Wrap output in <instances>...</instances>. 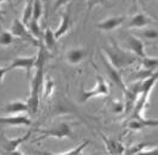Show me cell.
Segmentation results:
<instances>
[{"mask_svg": "<svg viewBox=\"0 0 158 155\" xmlns=\"http://www.w3.org/2000/svg\"><path fill=\"white\" fill-rule=\"evenodd\" d=\"M40 49L37 53V61L35 66V74L31 80V87H30V95L26 100L29 105V115L35 116L40 108V98L42 86L44 85V66L47 61V48L43 44V42L40 41Z\"/></svg>", "mask_w": 158, "mask_h": 155, "instance_id": "6da1fadb", "label": "cell"}, {"mask_svg": "<svg viewBox=\"0 0 158 155\" xmlns=\"http://www.w3.org/2000/svg\"><path fill=\"white\" fill-rule=\"evenodd\" d=\"M103 51H105V57L118 70L126 68L128 66H132L139 60L131 51L123 50V49L118 48V46H115V44H112L110 48H105Z\"/></svg>", "mask_w": 158, "mask_h": 155, "instance_id": "7a4b0ae2", "label": "cell"}, {"mask_svg": "<svg viewBox=\"0 0 158 155\" xmlns=\"http://www.w3.org/2000/svg\"><path fill=\"white\" fill-rule=\"evenodd\" d=\"M38 132L40 134V137L35 139V142L40 141V140L48 139V137H56V139H65V137H71L70 125L67 122H60L56 125H52L48 129H40Z\"/></svg>", "mask_w": 158, "mask_h": 155, "instance_id": "3957f363", "label": "cell"}, {"mask_svg": "<svg viewBox=\"0 0 158 155\" xmlns=\"http://www.w3.org/2000/svg\"><path fill=\"white\" fill-rule=\"evenodd\" d=\"M110 93V86L106 82V80L102 77L98 75L96 78V84L92 90L88 91H83L81 93V98L80 101L81 103H87L88 100H90L92 98H96V97H105Z\"/></svg>", "mask_w": 158, "mask_h": 155, "instance_id": "277c9868", "label": "cell"}, {"mask_svg": "<svg viewBox=\"0 0 158 155\" xmlns=\"http://www.w3.org/2000/svg\"><path fill=\"white\" fill-rule=\"evenodd\" d=\"M11 33L17 37V38H20L23 41H26L27 43L33 44V46H38L40 44V41L36 39L27 29V26L20 20V19H15L13 23L11 25Z\"/></svg>", "mask_w": 158, "mask_h": 155, "instance_id": "5b68a950", "label": "cell"}, {"mask_svg": "<svg viewBox=\"0 0 158 155\" xmlns=\"http://www.w3.org/2000/svg\"><path fill=\"white\" fill-rule=\"evenodd\" d=\"M31 135H32L31 131H27L22 137L12 139V140L7 139L5 135H1L0 136V143H1L2 148L7 152L8 154H20L19 150H18V148H19V146H22L24 142L29 141L30 137H31Z\"/></svg>", "mask_w": 158, "mask_h": 155, "instance_id": "8992f818", "label": "cell"}, {"mask_svg": "<svg viewBox=\"0 0 158 155\" xmlns=\"http://www.w3.org/2000/svg\"><path fill=\"white\" fill-rule=\"evenodd\" d=\"M37 61V55L32 56H26V57H16L13 61L11 62L10 68L12 69H23L26 72L27 77L31 75V70L35 68Z\"/></svg>", "mask_w": 158, "mask_h": 155, "instance_id": "52a82bcc", "label": "cell"}, {"mask_svg": "<svg viewBox=\"0 0 158 155\" xmlns=\"http://www.w3.org/2000/svg\"><path fill=\"white\" fill-rule=\"evenodd\" d=\"M126 126L130 130H142L144 128L153 126L157 128L158 121L157 119H148L145 117H130V119L126 122Z\"/></svg>", "mask_w": 158, "mask_h": 155, "instance_id": "ba28073f", "label": "cell"}, {"mask_svg": "<svg viewBox=\"0 0 158 155\" xmlns=\"http://www.w3.org/2000/svg\"><path fill=\"white\" fill-rule=\"evenodd\" d=\"M125 43H126L128 50L135 54L138 59H142V57H145L148 56L146 51H145V46H144V43L139 38H137L133 35H128L125 38Z\"/></svg>", "mask_w": 158, "mask_h": 155, "instance_id": "9c48e42d", "label": "cell"}, {"mask_svg": "<svg viewBox=\"0 0 158 155\" xmlns=\"http://www.w3.org/2000/svg\"><path fill=\"white\" fill-rule=\"evenodd\" d=\"M87 56V50L82 46H75V48H70L67 50V53L64 55L65 61L70 66H76L83 61Z\"/></svg>", "mask_w": 158, "mask_h": 155, "instance_id": "30bf717a", "label": "cell"}, {"mask_svg": "<svg viewBox=\"0 0 158 155\" xmlns=\"http://www.w3.org/2000/svg\"><path fill=\"white\" fill-rule=\"evenodd\" d=\"M125 20H126L125 16H113V17H108L107 19L98 23L96 28L102 31H113L118 29L119 26H121L125 23Z\"/></svg>", "mask_w": 158, "mask_h": 155, "instance_id": "8fae6325", "label": "cell"}, {"mask_svg": "<svg viewBox=\"0 0 158 155\" xmlns=\"http://www.w3.org/2000/svg\"><path fill=\"white\" fill-rule=\"evenodd\" d=\"M102 61H103V64H105V68H106V72H107V74H108V77L111 79L112 81L115 84V85L118 86L119 88L124 92L125 90H126V85H125V82H124V80H123V78L120 75V70H118L115 67H113L110 61L103 56L102 57Z\"/></svg>", "mask_w": 158, "mask_h": 155, "instance_id": "7c38bea8", "label": "cell"}, {"mask_svg": "<svg viewBox=\"0 0 158 155\" xmlns=\"http://www.w3.org/2000/svg\"><path fill=\"white\" fill-rule=\"evenodd\" d=\"M31 119L26 116H5L0 117V126H29Z\"/></svg>", "mask_w": 158, "mask_h": 155, "instance_id": "4fadbf2b", "label": "cell"}, {"mask_svg": "<svg viewBox=\"0 0 158 155\" xmlns=\"http://www.w3.org/2000/svg\"><path fill=\"white\" fill-rule=\"evenodd\" d=\"M152 23H155V20H153L151 17H149V16L145 15V13L139 12V13H135V15L130 19L127 26H128L130 29H143V28H145V26H149V25Z\"/></svg>", "mask_w": 158, "mask_h": 155, "instance_id": "5bb4252c", "label": "cell"}, {"mask_svg": "<svg viewBox=\"0 0 158 155\" xmlns=\"http://www.w3.org/2000/svg\"><path fill=\"white\" fill-rule=\"evenodd\" d=\"M100 137L103 141L105 143V147H106V150L108 154L112 155H121L124 154V150H125V147L121 144V142H118L117 140H113L111 137H107L102 134H100Z\"/></svg>", "mask_w": 158, "mask_h": 155, "instance_id": "9a60e30c", "label": "cell"}, {"mask_svg": "<svg viewBox=\"0 0 158 155\" xmlns=\"http://www.w3.org/2000/svg\"><path fill=\"white\" fill-rule=\"evenodd\" d=\"M71 25H73V19H71L70 13L69 12H65V13L62 15V19H61V23L58 25V28L56 29V31H54L56 39L58 41L61 37H63L64 35L70 30Z\"/></svg>", "mask_w": 158, "mask_h": 155, "instance_id": "2e32d148", "label": "cell"}, {"mask_svg": "<svg viewBox=\"0 0 158 155\" xmlns=\"http://www.w3.org/2000/svg\"><path fill=\"white\" fill-rule=\"evenodd\" d=\"M2 111L5 113H20V112H29V105L26 101L23 100H12L7 103Z\"/></svg>", "mask_w": 158, "mask_h": 155, "instance_id": "e0dca14e", "label": "cell"}, {"mask_svg": "<svg viewBox=\"0 0 158 155\" xmlns=\"http://www.w3.org/2000/svg\"><path fill=\"white\" fill-rule=\"evenodd\" d=\"M40 41L45 46L47 50H55L57 39L55 37V32L52 31L51 28H47L45 30L43 31V37H42Z\"/></svg>", "mask_w": 158, "mask_h": 155, "instance_id": "ac0fdd59", "label": "cell"}, {"mask_svg": "<svg viewBox=\"0 0 158 155\" xmlns=\"http://www.w3.org/2000/svg\"><path fill=\"white\" fill-rule=\"evenodd\" d=\"M139 61L142 62L143 69H145L146 72L151 73V70H156L158 66V59L157 57H151V56H145L139 59Z\"/></svg>", "mask_w": 158, "mask_h": 155, "instance_id": "d6986e66", "label": "cell"}, {"mask_svg": "<svg viewBox=\"0 0 158 155\" xmlns=\"http://www.w3.org/2000/svg\"><path fill=\"white\" fill-rule=\"evenodd\" d=\"M26 26H27V29H29V31H30V33H31L35 38L38 39V41L42 39V37H43V31H42V29H40V22L31 19Z\"/></svg>", "mask_w": 158, "mask_h": 155, "instance_id": "ffe728a7", "label": "cell"}, {"mask_svg": "<svg viewBox=\"0 0 158 155\" xmlns=\"http://www.w3.org/2000/svg\"><path fill=\"white\" fill-rule=\"evenodd\" d=\"M32 8H33V0H27L26 4H25V6H24L23 15H22V19H20L25 25H27L29 22L31 20Z\"/></svg>", "mask_w": 158, "mask_h": 155, "instance_id": "44dd1931", "label": "cell"}, {"mask_svg": "<svg viewBox=\"0 0 158 155\" xmlns=\"http://www.w3.org/2000/svg\"><path fill=\"white\" fill-rule=\"evenodd\" d=\"M150 144L149 143H145V142H139V143H135L133 146L128 148H125L124 150V154L127 155H135V154H142V152L146 147H149Z\"/></svg>", "mask_w": 158, "mask_h": 155, "instance_id": "7402d4cb", "label": "cell"}, {"mask_svg": "<svg viewBox=\"0 0 158 155\" xmlns=\"http://www.w3.org/2000/svg\"><path fill=\"white\" fill-rule=\"evenodd\" d=\"M43 15V4L42 0H33V8H32V18L33 20L40 22V18Z\"/></svg>", "mask_w": 158, "mask_h": 155, "instance_id": "603a6c76", "label": "cell"}, {"mask_svg": "<svg viewBox=\"0 0 158 155\" xmlns=\"http://www.w3.org/2000/svg\"><path fill=\"white\" fill-rule=\"evenodd\" d=\"M15 36L11 33V31H2L0 33V46H8L15 42Z\"/></svg>", "mask_w": 158, "mask_h": 155, "instance_id": "cb8c5ba5", "label": "cell"}, {"mask_svg": "<svg viewBox=\"0 0 158 155\" xmlns=\"http://www.w3.org/2000/svg\"><path fill=\"white\" fill-rule=\"evenodd\" d=\"M89 144V141L88 140H86L83 143H81V144H79L77 147L73 148V149H69V150H65V152H63V153H61L62 155H80L82 154V152L87 148V146Z\"/></svg>", "mask_w": 158, "mask_h": 155, "instance_id": "d4e9b609", "label": "cell"}, {"mask_svg": "<svg viewBox=\"0 0 158 155\" xmlns=\"http://www.w3.org/2000/svg\"><path fill=\"white\" fill-rule=\"evenodd\" d=\"M110 110L112 111V113H115V115L125 112V104L121 100H112L110 103Z\"/></svg>", "mask_w": 158, "mask_h": 155, "instance_id": "484cf974", "label": "cell"}, {"mask_svg": "<svg viewBox=\"0 0 158 155\" xmlns=\"http://www.w3.org/2000/svg\"><path fill=\"white\" fill-rule=\"evenodd\" d=\"M54 88H55L54 82L51 81V79H48L47 84H45V91H44V98H45V100H48L51 97V94L54 92Z\"/></svg>", "mask_w": 158, "mask_h": 155, "instance_id": "4316f807", "label": "cell"}, {"mask_svg": "<svg viewBox=\"0 0 158 155\" xmlns=\"http://www.w3.org/2000/svg\"><path fill=\"white\" fill-rule=\"evenodd\" d=\"M142 36L148 39H153V41H155V39H157V37H158V31H157V29H150V28H149L148 30L143 31Z\"/></svg>", "mask_w": 158, "mask_h": 155, "instance_id": "83f0119b", "label": "cell"}, {"mask_svg": "<svg viewBox=\"0 0 158 155\" xmlns=\"http://www.w3.org/2000/svg\"><path fill=\"white\" fill-rule=\"evenodd\" d=\"M106 4V0H87V12H90L96 5Z\"/></svg>", "mask_w": 158, "mask_h": 155, "instance_id": "f1b7e54d", "label": "cell"}, {"mask_svg": "<svg viewBox=\"0 0 158 155\" xmlns=\"http://www.w3.org/2000/svg\"><path fill=\"white\" fill-rule=\"evenodd\" d=\"M70 1L71 0H55V2H54V8H55V11L61 7H64V6L68 5Z\"/></svg>", "mask_w": 158, "mask_h": 155, "instance_id": "f546056e", "label": "cell"}, {"mask_svg": "<svg viewBox=\"0 0 158 155\" xmlns=\"http://www.w3.org/2000/svg\"><path fill=\"white\" fill-rule=\"evenodd\" d=\"M10 70H11L10 67H0V85L2 84V81H4V79L6 77V74H7Z\"/></svg>", "mask_w": 158, "mask_h": 155, "instance_id": "4dcf8cb0", "label": "cell"}, {"mask_svg": "<svg viewBox=\"0 0 158 155\" xmlns=\"http://www.w3.org/2000/svg\"><path fill=\"white\" fill-rule=\"evenodd\" d=\"M6 1H11V0H0V4H2V2H6Z\"/></svg>", "mask_w": 158, "mask_h": 155, "instance_id": "1f68e13d", "label": "cell"}, {"mask_svg": "<svg viewBox=\"0 0 158 155\" xmlns=\"http://www.w3.org/2000/svg\"><path fill=\"white\" fill-rule=\"evenodd\" d=\"M1 16H2V12H1V8H0V18H1Z\"/></svg>", "mask_w": 158, "mask_h": 155, "instance_id": "d6a6232c", "label": "cell"}]
</instances>
